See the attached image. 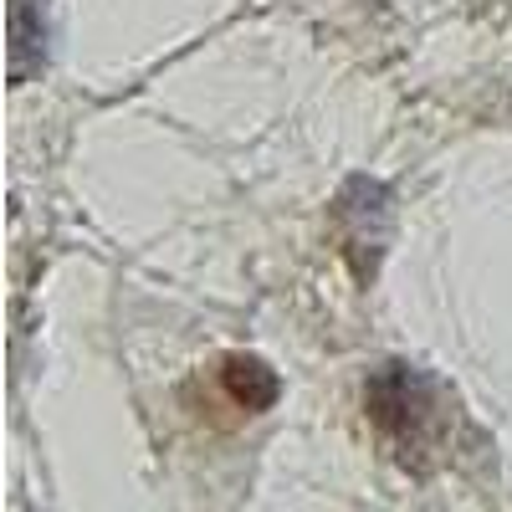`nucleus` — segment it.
Instances as JSON below:
<instances>
[{"instance_id":"1","label":"nucleus","mask_w":512,"mask_h":512,"mask_svg":"<svg viewBox=\"0 0 512 512\" xmlns=\"http://www.w3.org/2000/svg\"><path fill=\"white\" fill-rule=\"evenodd\" d=\"M338 221H344V251L354 256V272L369 282V262H379L390 241V190L379 180H349L338 200Z\"/></svg>"},{"instance_id":"2","label":"nucleus","mask_w":512,"mask_h":512,"mask_svg":"<svg viewBox=\"0 0 512 512\" xmlns=\"http://www.w3.org/2000/svg\"><path fill=\"white\" fill-rule=\"evenodd\" d=\"M226 384H231V395H236L246 410H267V405L277 400V374H272L262 359H231Z\"/></svg>"}]
</instances>
